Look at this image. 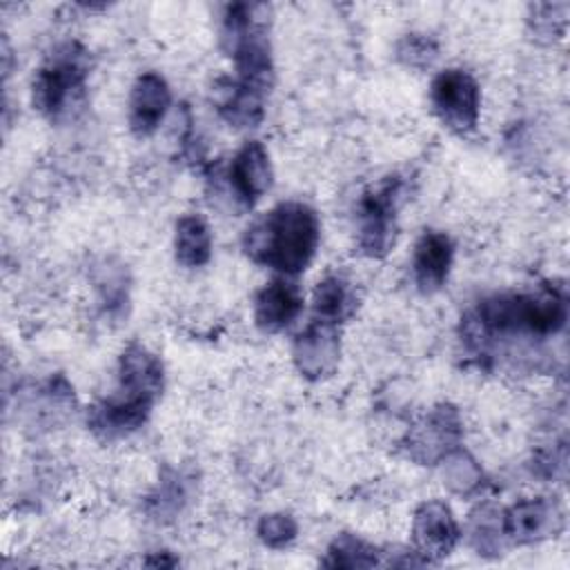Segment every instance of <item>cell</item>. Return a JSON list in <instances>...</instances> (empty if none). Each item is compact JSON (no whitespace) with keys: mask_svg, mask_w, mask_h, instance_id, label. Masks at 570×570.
Instances as JSON below:
<instances>
[{"mask_svg":"<svg viewBox=\"0 0 570 570\" xmlns=\"http://www.w3.org/2000/svg\"><path fill=\"white\" fill-rule=\"evenodd\" d=\"M566 530V508L557 497H530L501 508L505 546H532Z\"/></svg>","mask_w":570,"mask_h":570,"instance_id":"30bf717a","label":"cell"},{"mask_svg":"<svg viewBox=\"0 0 570 570\" xmlns=\"http://www.w3.org/2000/svg\"><path fill=\"white\" fill-rule=\"evenodd\" d=\"M174 256L183 267H203L212 258V229L200 214H183L174 227Z\"/></svg>","mask_w":570,"mask_h":570,"instance_id":"ffe728a7","label":"cell"},{"mask_svg":"<svg viewBox=\"0 0 570 570\" xmlns=\"http://www.w3.org/2000/svg\"><path fill=\"white\" fill-rule=\"evenodd\" d=\"M249 2H232L220 20V47L232 58L236 80L269 94L274 82L272 42L258 11Z\"/></svg>","mask_w":570,"mask_h":570,"instance_id":"5b68a950","label":"cell"},{"mask_svg":"<svg viewBox=\"0 0 570 570\" xmlns=\"http://www.w3.org/2000/svg\"><path fill=\"white\" fill-rule=\"evenodd\" d=\"M534 472L543 479H563L566 476V465H568V452H566V441L552 445V450H543L534 459Z\"/></svg>","mask_w":570,"mask_h":570,"instance_id":"83f0119b","label":"cell"},{"mask_svg":"<svg viewBox=\"0 0 570 570\" xmlns=\"http://www.w3.org/2000/svg\"><path fill=\"white\" fill-rule=\"evenodd\" d=\"M381 563L383 550L354 532L336 534L321 559V566L330 570H367Z\"/></svg>","mask_w":570,"mask_h":570,"instance_id":"44dd1931","label":"cell"},{"mask_svg":"<svg viewBox=\"0 0 570 570\" xmlns=\"http://www.w3.org/2000/svg\"><path fill=\"white\" fill-rule=\"evenodd\" d=\"M468 541L481 557H501L505 546L501 532V505L479 503L468 519Z\"/></svg>","mask_w":570,"mask_h":570,"instance_id":"603a6c76","label":"cell"},{"mask_svg":"<svg viewBox=\"0 0 570 570\" xmlns=\"http://www.w3.org/2000/svg\"><path fill=\"white\" fill-rule=\"evenodd\" d=\"M461 541V525L452 508L441 499H425L412 517V550L428 563L441 561Z\"/></svg>","mask_w":570,"mask_h":570,"instance_id":"7c38bea8","label":"cell"},{"mask_svg":"<svg viewBox=\"0 0 570 570\" xmlns=\"http://www.w3.org/2000/svg\"><path fill=\"white\" fill-rule=\"evenodd\" d=\"M361 296L356 285L343 274H325L312 294V312L314 318L341 325L350 321L358 309Z\"/></svg>","mask_w":570,"mask_h":570,"instance_id":"e0dca14e","label":"cell"},{"mask_svg":"<svg viewBox=\"0 0 570 570\" xmlns=\"http://www.w3.org/2000/svg\"><path fill=\"white\" fill-rule=\"evenodd\" d=\"M33 394L27 396L24 410L29 414V421L33 425L51 428L65 416H69L76 407V394L73 385L65 374H51L45 383H40Z\"/></svg>","mask_w":570,"mask_h":570,"instance_id":"ac0fdd59","label":"cell"},{"mask_svg":"<svg viewBox=\"0 0 570 570\" xmlns=\"http://www.w3.org/2000/svg\"><path fill=\"white\" fill-rule=\"evenodd\" d=\"M214 196H225L236 209H252L272 187L274 169L261 140H247L225 167L207 174Z\"/></svg>","mask_w":570,"mask_h":570,"instance_id":"52a82bcc","label":"cell"},{"mask_svg":"<svg viewBox=\"0 0 570 570\" xmlns=\"http://www.w3.org/2000/svg\"><path fill=\"white\" fill-rule=\"evenodd\" d=\"M171 107V89L158 71H142L129 94V129L138 138L151 136L165 120Z\"/></svg>","mask_w":570,"mask_h":570,"instance_id":"5bb4252c","label":"cell"},{"mask_svg":"<svg viewBox=\"0 0 570 570\" xmlns=\"http://www.w3.org/2000/svg\"><path fill=\"white\" fill-rule=\"evenodd\" d=\"M267 94L249 87L236 78H220L214 89V105L218 116L236 129H252L265 116Z\"/></svg>","mask_w":570,"mask_h":570,"instance_id":"2e32d148","label":"cell"},{"mask_svg":"<svg viewBox=\"0 0 570 570\" xmlns=\"http://www.w3.org/2000/svg\"><path fill=\"white\" fill-rule=\"evenodd\" d=\"M191 497V479L176 468H165L154 490L147 494L145 510L156 521H169L187 505Z\"/></svg>","mask_w":570,"mask_h":570,"instance_id":"7402d4cb","label":"cell"},{"mask_svg":"<svg viewBox=\"0 0 570 570\" xmlns=\"http://www.w3.org/2000/svg\"><path fill=\"white\" fill-rule=\"evenodd\" d=\"M91 56L78 40L58 45L38 67L31 82V102L47 120L62 122L82 107Z\"/></svg>","mask_w":570,"mask_h":570,"instance_id":"277c9868","label":"cell"},{"mask_svg":"<svg viewBox=\"0 0 570 570\" xmlns=\"http://www.w3.org/2000/svg\"><path fill=\"white\" fill-rule=\"evenodd\" d=\"M454 261V243L445 232L425 229L414 243L412 276L421 294H434L448 283Z\"/></svg>","mask_w":570,"mask_h":570,"instance_id":"9a60e30c","label":"cell"},{"mask_svg":"<svg viewBox=\"0 0 570 570\" xmlns=\"http://www.w3.org/2000/svg\"><path fill=\"white\" fill-rule=\"evenodd\" d=\"M463 441V419L452 403L432 405L405 432L401 448L419 465H439Z\"/></svg>","mask_w":570,"mask_h":570,"instance_id":"9c48e42d","label":"cell"},{"mask_svg":"<svg viewBox=\"0 0 570 570\" xmlns=\"http://www.w3.org/2000/svg\"><path fill=\"white\" fill-rule=\"evenodd\" d=\"M403 189L405 180L399 174H387L361 191L354 207L356 247L361 254L383 258L392 249Z\"/></svg>","mask_w":570,"mask_h":570,"instance_id":"8992f818","label":"cell"},{"mask_svg":"<svg viewBox=\"0 0 570 570\" xmlns=\"http://www.w3.org/2000/svg\"><path fill=\"white\" fill-rule=\"evenodd\" d=\"M256 534L263 546L272 550H283L296 541L298 523L289 512H269L258 519Z\"/></svg>","mask_w":570,"mask_h":570,"instance_id":"484cf974","label":"cell"},{"mask_svg":"<svg viewBox=\"0 0 570 570\" xmlns=\"http://www.w3.org/2000/svg\"><path fill=\"white\" fill-rule=\"evenodd\" d=\"M439 56V45L425 33H405L396 42V60L410 69H425Z\"/></svg>","mask_w":570,"mask_h":570,"instance_id":"4316f807","label":"cell"},{"mask_svg":"<svg viewBox=\"0 0 570 570\" xmlns=\"http://www.w3.org/2000/svg\"><path fill=\"white\" fill-rule=\"evenodd\" d=\"M303 307L301 285L289 276H276L254 296V323L265 334H278L303 314Z\"/></svg>","mask_w":570,"mask_h":570,"instance_id":"4fadbf2b","label":"cell"},{"mask_svg":"<svg viewBox=\"0 0 570 570\" xmlns=\"http://www.w3.org/2000/svg\"><path fill=\"white\" fill-rule=\"evenodd\" d=\"M568 323V294L559 283H543L525 292L483 296L459 323V338L468 356L490 367L499 356H534L541 345L559 336Z\"/></svg>","mask_w":570,"mask_h":570,"instance_id":"6da1fadb","label":"cell"},{"mask_svg":"<svg viewBox=\"0 0 570 570\" xmlns=\"http://www.w3.org/2000/svg\"><path fill=\"white\" fill-rule=\"evenodd\" d=\"M439 465H441L443 483L448 485L450 492L459 497L481 494V490L488 483L481 463L463 445L452 450Z\"/></svg>","mask_w":570,"mask_h":570,"instance_id":"cb8c5ba5","label":"cell"},{"mask_svg":"<svg viewBox=\"0 0 570 570\" xmlns=\"http://www.w3.org/2000/svg\"><path fill=\"white\" fill-rule=\"evenodd\" d=\"M116 372L114 392L94 401L85 414L89 432L102 441H118L138 432L165 390L160 356L138 341L120 352Z\"/></svg>","mask_w":570,"mask_h":570,"instance_id":"7a4b0ae2","label":"cell"},{"mask_svg":"<svg viewBox=\"0 0 570 570\" xmlns=\"http://www.w3.org/2000/svg\"><path fill=\"white\" fill-rule=\"evenodd\" d=\"M292 363L307 381H325L341 365L338 325L312 318L292 341Z\"/></svg>","mask_w":570,"mask_h":570,"instance_id":"8fae6325","label":"cell"},{"mask_svg":"<svg viewBox=\"0 0 570 570\" xmlns=\"http://www.w3.org/2000/svg\"><path fill=\"white\" fill-rule=\"evenodd\" d=\"M430 105L443 127L465 136L479 125L481 87L476 78L465 69H443L432 78Z\"/></svg>","mask_w":570,"mask_h":570,"instance_id":"ba28073f","label":"cell"},{"mask_svg":"<svg viewBox=\"0 0 570 570\" xmlns=\"http://www.w3.org/2000/svg\"><path fill=\"white\" fill-rule=\"evenodd\" d=\"M100 312L107 318H122L129 307V272L116 258H102L91 269Z\"/></svg>","mask_w":570,"mask_h":570,"instance_id":"d6986e66","label":"cell"},{"mask_svg":"<svg viewBox=\"0 0 570 570\" xmlns=\"http://www.w3.org/2000/svg\"><path fill=\"white\" fill-rule=\"evenodd\" d=\"M321 243V220L312 205L303 200H281L254 218L240 238L243 254L281 276L303 274L316 256Z\"/></svg>","mask_w":570,"mask_h":570,"instance_id":"3957f363","label":"cell"},{"mask_svg":"<svg viewBox=\"0 0 570 570\" xmlns=\"http://www.w3.org/2000/svg\"><path fill=\"white\" fill-rule=\"evenodd\" d=\"M145 566H151V568H174V566H178V559L171 557V552H151L145 559Z\"/></svg>","mask_w":570,"mask_h":570,"instance_id":"f1b7e54d","label":"cell"},{"mask_svg":"<svg viewBox=\"0 0 570 570\" xmlns=\"http://www.w3.org/2000/svg\"><path fill=\"white\" fill-rule=\"evenodd\" d=\"M566 22H568V4H532L530 7V16H528V24H530V33L534 36V40L539 42H554L563 36L566 31Z\"/></svg>","mask_w":570,"mask_h":570,"instance_id":"d4e9b609","label":"cell"}]
</instances>
